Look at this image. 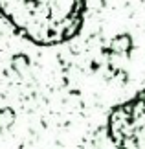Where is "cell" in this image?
<instances>
[{
  "instance_id": "6da1fadb",
  "label": "cell",
  "mask_w": 145,
  "mask_h": 149,
  "mask_svg": "<svg viewBox=\"0 0 145 149\" xmlns=\"http://www.w3.org/2000/svg\"><path fill=\"white\" fill-rule=\"evenodd\" d=\"M86 0H0V17L26 41L57 46L79 35Z\"/></svg>"
},
{
  "instance_id": "7a4b0ae2",
  "label": "cell",
  "mask_w": 145,
  "mask_h": 149,
  "mask_svg": "<svg viewBox=\"0 0 145 149\" xmlns=\"http://www.w3.org/2000/svg\"><path fill=\"white\" fill-rule=\"evenodd\" d=\"M107 131L114 146L145 149V88L110 111Z\"/></svg>"
}]
</instances>
